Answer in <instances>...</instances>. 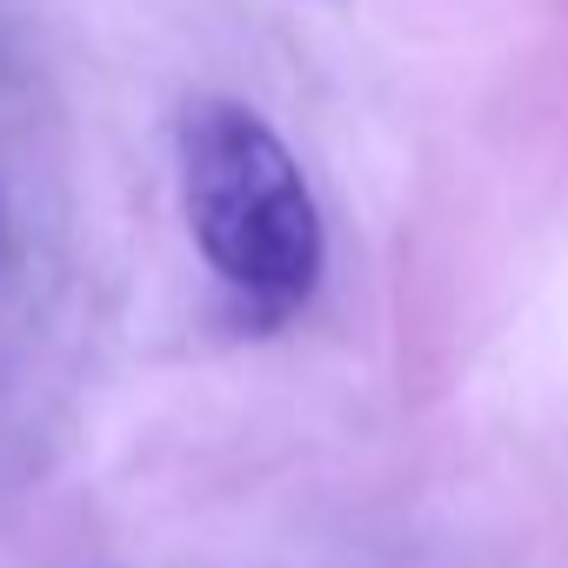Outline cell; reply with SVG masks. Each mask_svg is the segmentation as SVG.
Here are the masks:
<instances>
[{"mask_svg": "<svg viewBox=\"0 0 568 568\" xmlns=\"http://www.w3.org/2000/svg\"><path fill=\"white\" fill-rule=\"evenodd\" d=\"M174 141L187 227L207 267L254 315L302 308L322 274V214L281 134L241 101H194Z\"/></svg>", "mask_w": 568, "mask_h": 568, "instance_id": "6da1fadb", "label": "cell"}]
</instances>
